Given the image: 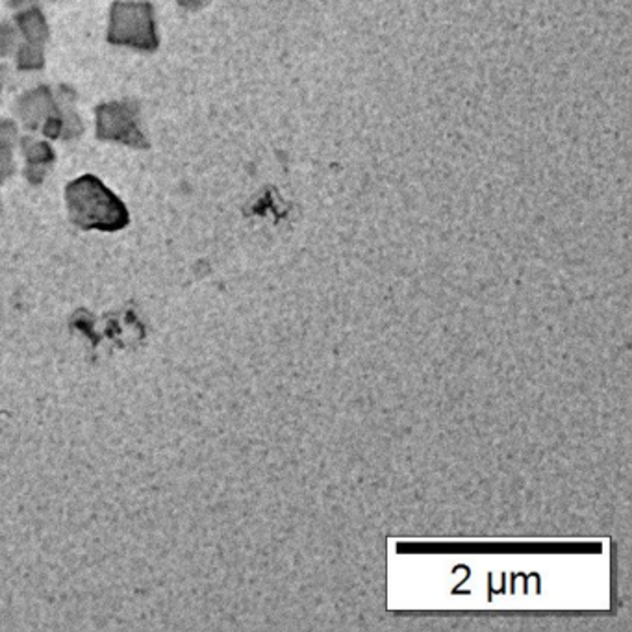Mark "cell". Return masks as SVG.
Listing matches in <instances>:
<instances>
[{
  "label": "cell",
  "instance_id": "1",
  "mask_svg": "<svg viewBox=\"0 0 632 632\" xmlns=\"http://www.w3.org/2000/svg\"><path fill=\"white\" fill-rule=\"evenodd\" d=\"M67 195L73 219L85 229L114 230L126 223L123 205L97 178L76 180Z\"/></svg>",
  "mask_w": 632,
  "mask_h": 632
}]
</instances>
